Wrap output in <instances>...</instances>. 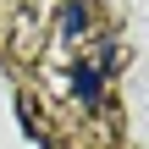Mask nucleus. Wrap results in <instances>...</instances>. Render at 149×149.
Wrapping results in <instances>:
<instances>
[{"instance_id":"obj_1","label":"nucleus","mask_w":149,"mask_h":149,"mask_svg":"<svg viewBox=\"0 0 149 149\" xmlns=\"http://www.w3.org/2000/svg\"><path fill=\"white\" fill-rule=\"evenodd\" d=\"M72 88H77V100H83V105H94V100H100V88H105V72H100L94 61H77V66H72Z\"/></svg>"},{"instance_id":"obj_2","label":"nucleus","mask_w":149,"mask_h":149,"mask_svg":"<svg viewBox=\"0 0 149 149\" xmlns=\"http://www.w3.org/2000/svg\"><path fill=\"white\" fill-rule=\"evenodd\" d=\"M61 33H66V39H83V33H88V0H66V11H61Z\"/></svg>"}]
</instances>
